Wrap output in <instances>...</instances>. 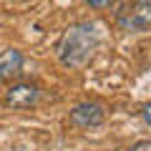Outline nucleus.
Listing matches in <instances>:
<instances>
[{"instance_id":"4","label":"nucleus","mask_w":151,"mask_h":151,"mask_svg":"<svg viewBox=\"0 0 151 151\" xmlns=\"http://www.w3.org/2000/svg\"><path fill=\"white\" fill-rule=\"evenodd\" d=\"M103 108L98 106V103H78V106L70 111V124L78 126V129H96V126L103 124Z\"/></svg>"},{"instance_id":"2","label":"nucleus","mask_w":151,"mask_h":151,"mask_svg":"<svg viewBox=\"0 0 151 151\" xmlns=\"http://www.w3.org/2000/svg\"><path fill=\"white\" fill-rule=\"evenodd\" d=\"M116 20L124 30L131 33L151 30V0H129L116 13Z\"/></svg>"},{"instance_id":"3","label":"nucleus","mask_w":151,"mask_h":151,"mask_svg":"<svg viewBox=\"0 0 151 151\" xmlns=\"http://www.w3.org/2000/svg\"><path fill=\"white\" fill-rule=\"evenodd\" d=\"M40 101V88L30 81H18L10 83L5 91V103L10 108H18V111H25V108H33Z\"/></svg>"},{"instance_id":"8","label":"nucleus","mask_w":151,"mask_h":151,"mask_svg":"<svg viewBox=\"0 0 151 151\" xmlns=\"http://www.w3.org/2000/svg\"><path fill=\"white\" fill-rule=\"evenodd\" d=\"M141 116H144V121H146V124L151 126V103H149V106H144V111H141Z\"/></svg>"},{"instance_id":"1","label":"nucleus","mask_w":151,"mask_h":151,"mask_svg":"<svg viewBox=\"0 0 151 151\" xmlns=\"http://www.w3.org/2000/svg\"><path fill=\"white\" fill-rule=\"evenodd\" d=\"M96 45H98L96 25L88 20L73 23L65 28V33L58 40V60L68 68H81L91 60Z\"/></svg>"},{"instance_id":"7","label":"nucleus","mask_w":151,"mask_h":151,"mask_svg":"<svg viewBox=\"0 0 151 151\" xmlns=\"http://www.w3.org/2000/svg\"><path fill=\"white\" fill-rule=\"evenodd\" d=\"M129 151H151V139H149V141H139V144H134Z\"/></svg>"},{"instance_id":"5","label":"nucleus","mask_w":151,"mask_h":151,"mask_svg":"<svg viewBox=\"0 0 151 151\" xmlns=\"http://www.w3.org/2000/svg\"><path fill=\"white\" fill-rule=\"evenodd\" d=\"M23 73V53L8 48L0 53V83H10Z\"/></svg>"},{"instance_id":"6","label":"nucleus","mask_w":151,"mask_h":151,"mask_svg":"<svg viewBox=\"0 0 151 151\" xmlns=\"http://www.w3.org/2000/svg\"><path fill=\"white\" fill-rule=\"evenodd\" d=\"M86 5H91L93 10H106V8L116 5V0H83Z\"/></svg>"}]
</instances>
